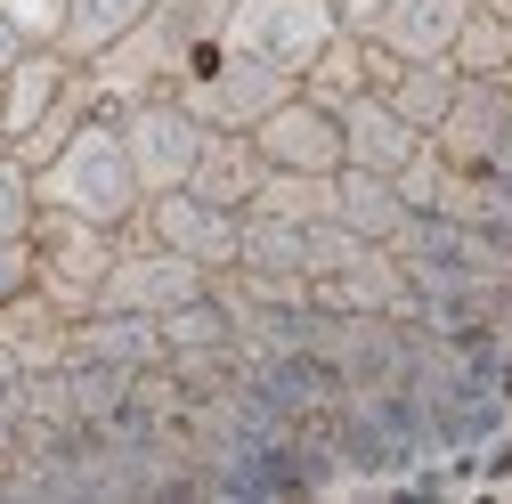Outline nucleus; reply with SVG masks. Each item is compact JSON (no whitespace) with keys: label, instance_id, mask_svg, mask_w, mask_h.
<instances>
[{"label":"nucleus","instance_id":"nucleus-2","mask_svg":"<svg viewBox=\"0 0 512 504\" xmlns=\"http://www.w3.org/2000/svg\"><path fill=\"white\" fill-rule=\"evenodd\" d=\"M33 187H41L49 212H82V220H106V228H122L147 204V179L131 163V139H122V114L114 106H98L82 131L33 171Z\"/></svg>","mask_w":512,"mask_h":504},{"label":"nucleus","instance_id":"nucleus-13","mask_svg":"<svg viewBox=\"0 0 512 504\" xmlns=\"http://www.w3.org/2000/svg\"><path fill=\"white\" fill-rule=\"evenodd\" d=\"M399 74V57L391 49H382L374 33H358V25H342L326 49H317V66L301 74V90L309 98H326V106H350L358 90H382V82H391Z\"/></svg>","mask_w":512,"mask_h":504},{"label":"nucleus","instance_id":"nucleus-15","mask_svg":"<svg viewBox=\"0 0 512 504\" xmlns=\"http://www.w3.org/2000/svg\"><path fill=\"white\" fill-rule=\"evenodd\" d=\"M472 9H480V0H391L366 33L391 49V57H447Z\"/></svg>","mask_w":512,"mask_h":504},{"label":"nucleus","instance_id":"nucleus-24","mask_svg":"<svg viewBox=\"0 0 512 504\" xmlns=\"http://www.w3.org/2000/svg\"><path fill=\"white\" fill-rule=\"evenodd\" d=\"M447 179H456V163H447L439 147H423L407 171H399V196H407V212H439V196H447Z\"/></svg>","mask_w":512,"mask_h":504},{"label":"nucleus","instance_id":"nucleus-10","mask_svg":"<svg viewBox=\"0 0 512 504\" xmlns=\"http://www.w3.org/2000/svg\"><path fill=\"white\" fill-rule=\"evenodd\" d=\"M504 131H512V90H504L496 74H464V90H456V106L439 114L431 147L456 163V171H496Z\"/></svg>","mask_w":512,"mask_h":504},{"label":"nucleus","instance_id":"nucleus-19","mask_svg":"<svg viewBox=\"0 0 512 504\" xmlns=\"http://www.w3.org/2000/svg\"><path fill=\"white\" fill-rule=\"evenodd\" d=\"M147 9H155V0H74V9H66V41H57V49L90 66V57H106V49L131 33Z\"/></svg>","mask_w":512,"mask_h":504},{"label":"nucleus","instance_id":"nucleus-28","mask_svg":"<svg viewBox=\"0 0 512 504\" xmlns=\"http://www.w3.org/2000/svg\"><path fill=\"white\" fill-rule=\"evenodd\" d=\"M25 49H33V41H25V33H17L9 17H0V74H9V66H17V57H25Z\"/></svg>","mask_w":512,"mask_h":504},{"label":"nucleus","instance_id":"nucleus-20","mask_svg":"<svg viewBox=\"0 0 512 504\" xmlns=\"http://www.w3.org/2000/svg\"><path fill=\"white\" fill-rule=\"evenodd\" d=\"M252 212H277V220H334V171H269Z\"/></svg>","mask_w":512,"mask_h":504},{"label":"nucleus","instance_id":"nucleus-4","mask_svg":"<svg viewBox=\"0 0 512 504\" xmlns=\"http://www.w3.org/2000/svg\"><path fill=\"white\" fill-rule=\"evenodd\" d=\"M301 82L293 74H277V66H261V57H244V49H228V33L187 66L179 82H171V98L204 122V131H252L269 106H285Z\"/></svg>","mask_w":512,"mask_h":504},{"label":"nucleus","instance_id":"nucleus-12","mask_svg":"<svg viewBox=\"0 0 512 504\" xmlns=\"http://www.w3.org/2000/svg\"><path fill=\"white\" fill-rule=\"evenodd\" d=\"M423 147H431V139H423L382 90H358V98L342 106V163H358V171H391V179H399Z\"/></svg>","mask_w":512,"mask_h":504},{"label":"nucleus","instance_id":"nucleus-3","mask_svg":"<svg viewBox=\"0 0 512 504\" xmlns=\"http://www.w3.org/2000/svg\"><path fill=\"white\" fill-rule=\"evenodd\" d=\"M114 261H122V228L82 220V212H49V204H41V220H33V285L66 309L74 326L98 309Z\"/></svg>","mask_w":512,"mask_h":504},{"label":"nucleus","instance_id":"nucleus-25","mask_svg":"<svg viewBox=\"0 0 512 504\" xmlns=\"http://www.w3.org/2000/svg\"><path fill=\"white\" fill-rule=\"evenodd\" d=\"M66 9L74 0H0V17H9L25 41H66Z\"/></svg>","mask_w":512,"mask_h":504},{"label":"nucleus","instance_id":"nucleus-1","mask_svg":"<svg viewBox=\"0 0 512 504\" xmlns=\"http://www.w3.org/2000/svg\"><path fill=\"white\" fill-rule=\"evenodd\" d=\"M220 33H228V0H155L106 57H90V82L106 106H131L147 90H171Z\"/></svg>","mask_w":512,"mask_h":504},{"label":"nucleus","instance_id":"nucleus-22","mask_svg":"<svg viewBox=\"0 0 512 504\" xmlns=\"http://www.w3.org/2000/svg\"><path fill=\"white\" fill-rule=\"evenodd\" d=\"M163 350H171V358H179V350H236V318H228V301L204 293V301L171 309V318H163Z\"/></svg>","mask_w":512,"mask_h":504},{"label":"nucleus","instance_id":"nucleus-17","mask_svg":"<svg viewBox=\"0 0 512 504\" xmlns=\"http://www.w3.org/2000/svg\"><path fill=\"white\" fill-rule=\"evenodd\" d=\"M456 90H464V74H456V57H399V74L382 82V98H391L415 131L431 139L439 131V114L456 106Z\"/></svg>","mask_w":512,"mask_h":504},{"label":"nucleus","instance_id":"nucleus-27","mask_svg":"<svg viewBox=\"0 0 512 504\" xmlns=\"http://www.w3.org/2000/svg\"><path fill=\"white\" fill-rule=\"evenodd\" d=\"M382 9H391V0H334V17H342V25H358V33H366Z\"/></svg>","mask_w":512,"mask_h":504},{"label":"nucleus","instance_id":"nucleus-18","mask_svg":"<svg viewBox=\"0 0 512 504\" xmlns=\"http://www.w3.org/2000/svg\"><path fill=\"white\" fill-rule=\"evenodd\" d=\"M236 269H261V277H309V228L277 220V212H244V252Z\"/></svg>","mask_w":512,"mask_h":504},{"label":"nucleus","instance_id":"nucleus-30","mask_svg":"<svg viewBox=\"0 0 512 504\" xmlns=\"http://www.w3.org/2000/svg\"><path fill=\"white\" fill-rule=\"evenodd\" d=\"M0 155H9V139H0Z\"/></svg>","mask_w":512,"mask_h":504},{"label":"nucleus","instance_id":"nucleus-6","mask_svg":"<svg viewBox=\"0 0 512 504\" xmlns=\"http://www.w3.org/2000/svg\"><path fill=\"white\" fill-rule=\"evenodd\" d=\"M122 244H171V252H187V261H204L220 277L244 252V212L204 204L196 187H163V196H147L131 220H122Z\"/></svg>","mask_w":512,"mask_h":504},{"label":"nucleus","instance_id":"nucleus-31","mask_svg":"<svg viewBox=\"0 0 512 504\" xmlns=\"http://www.w3.org/2000/svg\"><path fill=\"white\" fill-rule=\"evenodd\" d=\"M504 90H512V74H504Z\"/></svg>","mask_w":512,"mask_h":504},{"label":"nucleus","instance_id":"nucleus-9","mask_svg":"<svg viewBox=\"0 0 512 504\" xmlns=\"http://www.w3.org/2000/svg\"><path fill=\"white\" fill-rule=\"evenodd\" d=\"M252 139H261L269 171H342V106L293 90L285 106H269L252 122Z\"/></svg>","mask_w":512,"mask_h":504},{"label":"nucleus","instance_id":"nucleus-29","mask_svg":"<svg viewBox=\"0 0 512 504\" xmlns=\"http://www.w3.org/2000/svg\"><path fill=\"white\" fill-rule=\"evenodd\" d=\"M488 9H504V17H512V0H488Z\"/></svg>","mask_w":512,"mask_h":504},{"label":"nucleus","instance_id":"nucleus-11","mask_svg":"<svg viewBox=\"0 0 512 504\" xmlns=\"http://www.w3.org/2000/svg\"><path fill=\"white\" fill-rule=\"evenodd\" d=\"M82 82V57H66V49H57V41H33L25 57H17V66L9 74H0V139H25L33 131V122L57 106V98H66Z\"/></svg>","mask_w":512,"mask_h":504},{"label":"nucleus","instance_id":"nucleus-23","mask_svg":"<svg viewBox=\"0 0 512 504\" xmlns=\"http://www.w3.org/2000/svg\"><path fill=\"white\" fill-rule=\"evenodd\" d=\"M41 220V187H33V163L9 147L0 155V236H33Z\"/></svg>","mask_w":512,"mask_h":504},{"label":"nucleus","instance_id":"nucleus-5","mask_svg":"<svg viewBox=\"0 0 512 504\" xmlns=\"http://www.w3.org/2000/svg\"><path fill=\"white\" fill-rule=\"evenodd\" d=\"M334 33H342L334 0H228V49L261 57V66H277L293 82L317 66V49Z\"/></svg>","mask_w":512,"mask_h":504},{"label":"nucleus","instance_id":"nucleus-14","mask_svg":"<svg viewBox=\"0 0 512 504\" xmlns=\"http://www.w3.org/2000/svg\"><path fill=\"white\" fill-rule=\"evenodd\" d=\"M261 179H269V155L252 131H212L196 171H187V187H196L204 204H228V212H252V196H261Z\"/></svg>","mask_w":512,"mask_h":504},{"label":"nucleus","instance_id":"nucleus-21","mask_svg":"<svg viewBox=\"0 0 512 504\" xmlns=\"http://www.w3.org/2000/svg\"><path fill=\"white\" fill-rule=\"evenodd\" d=\"M447 57H456V74H512V17L504 9H488V0H480V9L464 17V33H456V49H447Z\"/></svg>","mask_w":512,"mask_h":504},{"label":"nucleus","instance_id":"nucleus-8","mask_svg":"<svg viewBox=\"0 0 512 504\" xmlns=\"http://www.w3.org/2000/svg\"><path fill=\"white\" fill-rule=\"evenodd\" d=\"M212 293V269L204 261H187V252L171 244H122V261L98 293V309H139V318H171V309L187 301H204Z\"/></svg>","mask_w":512,"mask_h":504},{"label":"nucleus","instance_id":"nucleus-26","mask_svg":"<svg viewBox=\"0 0 512 504\" xmlns=\"http://www.w3.org/2000/svg\"><path fill=\"white\" fill-rule=\"evenodd\" d=\"M33 285V236H0V301H17Z\"/></svg>","mask_w":512,"mask_h":504},{"label":"nucleus","instance_id":"nucleus-16","mask_svg":"<svg viewBox=\"0 0 512 504\" xmlns=\"http://www.w3.org/2000/svg\"><path fill=\"white\" fill-rule=\"evenodd\" d=\"M334 220H350L366 244H391V236L407 228L399 179H391V171H358V163H342V171H334Z\"/></svg>","mask_w":512,"mask_h":504},{"label":"nucleus","instance_id":"nucleus-7","mask_svg":"<svg viewBox=\"0 0 512 504\" xmlns=\"http://www.w3.org/2000/svg\"><path fill=\"white\" fill-rule=\"evenodd\" d=\"M122 114V139H131V163H139V179H147V196H163V187H187V171H196V155H204V122L187 114L171 90H147V98H131V106H114Z\"/></svg>","mask_w":512,"mask_h":504}]
</instances>
